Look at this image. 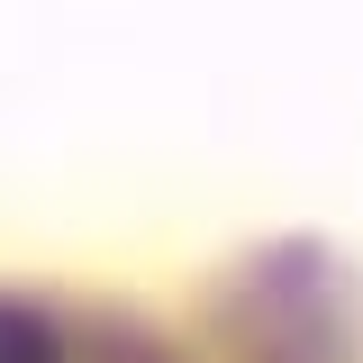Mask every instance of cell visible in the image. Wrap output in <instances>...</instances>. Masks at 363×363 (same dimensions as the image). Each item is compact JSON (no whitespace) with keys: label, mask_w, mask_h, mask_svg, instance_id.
<instances>
[{"label":"cell","mask_w":363,"mask_h":363,"mask_svg":"<svg viewBox=\"0 0 363 363\" xmlns=\"http://www.w3.org/2000/svg\"><path fill=\"white\" fill-rule=\"evenodd\" d=\"M191 318L218 363H363V264L327 236H264L200 281Z\"/></svg>","instance_id":"obj_1"},{"label":"cell","mask_w":363,"mask_h":363,"mask_svg":"<svg viewBox=\"0 0 363 363\" xmlns=\"http://www.w3.org/2000/svg\"><path fill=\"white\" fill-rule=\"evenodd\" d=\"M0 363H191V345L128 300L0 281Z\"/></svg>","instance_id":"obj_2"}]
</instances>
